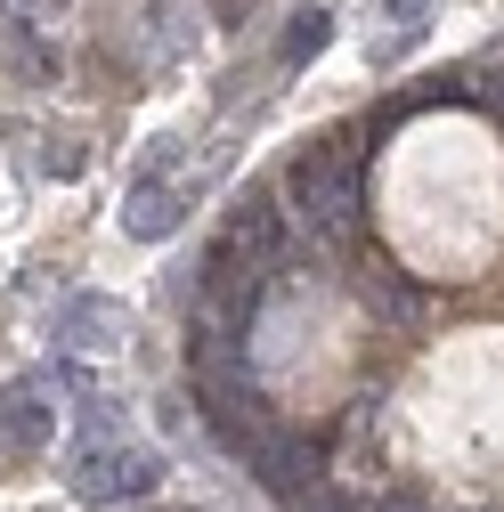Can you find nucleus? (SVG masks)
<instances>
[{
	"label": "nucleus",
	"instance_id": "f257e3e1",
	"mask_svg": "<svg viewBox=\"0 0 504 512\" xmlns=\"http://www.w3.org/2000/svg\"><path fill=\"white\" fill-rule=\"evenodd\" d=\"M277 187H285V204H293V220H301L309 244H326V252H358V236H366V171H358V155H350L342 131L309 139V147L285 163Z\"/></svg>",
	"mask_w": 504,
	"mask_h": 512
},
{
	"label": "nucleus",
	"instance_id": "f03ea898",
	"mask_svg": "<svg viewBox=\"0 0 504 512\" xmlns=\"http://www.w3.org/2000/svg\"><path fill=\"white\" fill-rule=\"evenodd\" d=\"M66 488L82 504H147L163 488V456L139 447V439H122V431L114 439H82L74 464H66Z\"/></svg>",
	"mask_w": 504,
	"mask_h": 512
},
{
	"label": "nucleus",
	"instance_id": "7ed1b4c3",
	"mask_svg": "<svg viewBox=\"0 0 504 512\" xmlns=\"http://www.w3.org/2000/svg\"><path fill=\"white\" fill-rule=\"evenodd\" d=\"M220 244L228 252H244L252 269H261L269 285L293 269V244H301V220H293V204H285V187H244V196L228 204V228H220Z\"/></svg>",
	"mask_w": 504,
	"mask_h": 512
},
{
	"label": "nucleus",
	"instance_id": "20e7f679",
	"mask_svg": "<svg viewBox=\"0 0 504 512\" xmlns=\"http://www.w3.org/2000/svg\"><path fill=\"white\" fill-rule=\"evenodd\" d=\"M57 374H17L0 391V456H41L49 431H57Z\"/></svg>",
	"mask_w": 504,
	"mask_h": 512
},
{
	"label": "nucleus",
	"instance_id": "39448f33",
	"mask_svg": "<svg viewBox=\"0 0 504 512\" xmlns=\"http://www.w3.org/2000/svg\"><path fill=\"white\" fill-rule=\"evenodd\" d=\"M244 472L261 480L269 496H293L301 480H326V447L309 439V431H285V423H277L261 447H252V464H244Z\"/></svg>",
	"mask_w": 504,
	"mask_h": 512
},
{
	"label": "nucleus",
	"instance_id": "423d86ee",
	"mask_svg": "<svg viewBox=\"0 0 504 512\" xmlns=\"http://www.w3.org/2000/svg\"><path fill=\"white\" fill-rule=\"evenodd\" d=\"M179 220H187V196H179L171 179L139 171L131 204H122V236H131V244H171V236H179Z\"/></svg>",
	"mask_w": 504,
	"mask_h": 512
},
{
	"label": "nucleus",
	"instance_id": "0eeeda50",
	"mask_svg": "<svg viewBox=\"0 0 504 512\" xmlns=\"http://www.w3.org/2000/svg\"><path fill=\"white\" fill-rule=\"evenodd\" d=\"M49 342H66V350H114V342H122V309H114L106 293H74L66 309H57Z\"/></svg>",
	"mask_w": 504,
	"mask_h": 512
},
{
	"label": "nucleus",
	"instance_id": "6e6552de",
	"mask_svg": "<svg viewBox=\"0 0 504 512\" xmlns=\"http://www.w3.org/2000/svg\"><path fill=\"white\" fill-rule=\"evenodd\" d=\"M358 301L374 309V326H415V317H423V285H415V277H399L391 261L358 269Z\"/></svg>",
	"mask_w": 504,
	"mask_h": 512
},
{
	"label": "nucleus",
	"instance_id": "1a4fd4ad",
	"mask_svg": "<svg viewBox=\"0 0 504 512\" xmlns=\"http://www.w3.org/2000/svg\"><path fill=\"white\" fill-rule=\"evenodd\" d=\"M326 41H334V17H326V9H301V17L285 25V49H277V57H285V66H309Z\"/></svg>",
	"mask_w": 504,
	"mask_h": 512
},
{
	"label": "nucleus",
	"instance_id": "9d476101",
	"mask_svg": "<svg viewBox=\"0 0 504 512\" xmlns=\"http://www.w3.org/2000/svg\"><path fill=\"white\" fill-rule=\"evenodd\" d=\"M383 17H399V25H407V33H415V25H423V17H431V0H383Z\"/></svg>",
	"mask_w": 504,
	"mask_h": 512
}]
</instances>
